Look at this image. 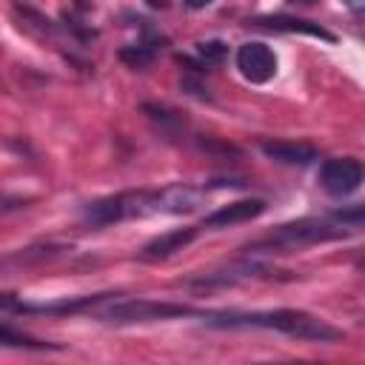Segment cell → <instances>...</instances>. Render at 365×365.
<instances>
[{
	"label": "cell",
	"instance_id": "cell-11",
	"mask_svg": "<svg viewBox=\"0 0 365 365\" xmlns=\"http://www.w3.org/2000/svg\"><path fill=\"white\" fill-rule=\"evenodd\" d=\"M262 154L274 163H282V165H311L319 151L308 143H291V140H265L262 145Z\"/></svg>",
	"mask_w": 365,
	"mask_h": 365
},
{
	"label": "cell",
	"instance_id": "cell-20",
	"mask_svg": "<svg viewBox=\"0 0 365 365\" xmlns=\"http://www.w3.org/2000/svg\"><path fill=\"white\" fill-rule=\"evenodd\" d=\"M362 325H365V317H362Z\"/></svg>",
	"mask_w": 365,
	"mask_h": 365
},
{
	"label": "cell",
	"instance_id": "cell-19",
	"mask_svg": "<svg viewBox=\"0 0 365 365\" xmlns=\"http://www.w3.org/2000/svg\"><path fill=\"white\" fill-rule=\"evenodd\" d=\"M359 265H365V248H362V259H359Z\"/></svg>",
	"mask_w": 365,
	"mask_h": 365
},
{
	"label": "cell",
	"instance_id": "cell-2",
	"mask_svg": "<svg viewBox=\"0 0 365 365\" xmlns=\"http://www.w3.org/2000/svg\"><path fill=\"white\" fill-rule=\"evenodd\" d=\"M205 325L214 328H262V331H279L294 339L305 342H336L345 334L334 328L331 322L299 311V308H268V311H202L200 317Z\"/></svg>",
	"mask_w": 365,
	"mask_h": 365
},
{
	"label": "cell",
	"instance_id": "cell-17",
	"mask_svg": "<svg viewBox=\"0 0 365 365\" xmlns=\"http://www.w3.org/2000/svg\"><path fill=\"white\" fill-rule=\"evenodd\" d=\"M182 3H185L188 9H205V6L211 3V0H182Z\"/></svg>",
	"mask_w": 365,
	"mask_h": 365
},
{
	"label": "cell",
	"instance_id": "cell-15",
	"mask_svg": "<svg viewBox=\"0 0 365 365\" xmlns=\"http://www.w3.org/2000/svg\"><path fill=\"white\" fill-rule=\"evenodd\" d=\"M0 342H3V345L37 348V351H43V348H57V345H48V342H37V339H31V336H26V334H17V331H11L9 325H3V328H0Z\"/></svg>",
	"mask_w": 365,
	"mask_h": 365
},
{
	"label": "cell",
	"instance_id": "cell-6",
	"mask_svg": "<svg viewBox=\"0 0 365 365\" xmlns=\"http://www.w3.org/2000/svg\"><path fill=\"white\" fill-rule=\"evenodd\" d=\"M234 60H237L240 74L254 86H262L277 74V54L265 43H242Z\"/></svg>",
	"mask_w": 365,
	"mask_h": 365
},
{
	"label": "cell",
	"instance_id": "cell-4",
	"mask_svg": "<svg viewBox=\"0 0 365 365\" xmlns=\"http://www.w3.org/2000/svg\"><path fill=\"white\" fill-rule=\"evenodd\" d=\"M177 317H202L200 308H191L185 302H160V299H123L108 305L100 319L114 325L128 322H154V319H177Z\"/></svg>",
	"mask_w": 365,
	"mask_h": 365
},
{
	"label": "cell",
	"instance_id": "cell-1",
	"mask_svg": "<svg viewBox=\"0 0 365 365\" xmlns=\"http://www.w3.org/2000/svg\"><path fill=\"white\" fill-rule=\"evenodd\" d=\"M202 205V191L185 182H174L165 188H143V191H120L103 200H94L83 208V220L94 228L111 225L128 217H151V214H191Z\"/></svg>",
	"mask_w": 365,
	"mask_h": 365
},
{
	"label": "cell",
	"instance_id": "cell-3",
	"mask_svg": "<svg viewBox=\"0 0 365 365\" xmlns=\"http://www.w3.org/2000/svg\"><path fill=\"white\" fill-rule=\"evenodd\" d=\"M354 231L342 222H336L331 214L317 220V217H305V220H294L285 225H277L271 234L254 240L251 245H245L248 254H288L294 248H305V245H317V242H331V240H342L351 237Z\"/></svg>",
	"mask_w": 365,
	"mask_h": 365
},
{
	"label": "cell",
	"instance_id": "cell-12",
	"mask_svg": "<svg viewBox=\"0 0 365 365\" xmlns=\"http://www.w3.org/2000/svg\"><path fill=\"white\" fill-rule=\"evenodd\" d=\"M157 46H160V37H157V34H145L143 40H137V43H131V46H123V48H120V60L128 63L131 68H145V66L154 63Z\"/></svg>",
	"mask_w": 365,
	"mask_h": 365
},
{
	"label": "cell",
	"instance_id": "cell-9",
	"mask_svg": "<svg viewBox=\"0 0 365 365\" xmlns=\"http://www.w3.org/2000/svg\"><path fill=\"white\" fill-rule=\"evenodd\" d=\"M265 200H237V202H228V205H220L217 211H211L200 225L202 231H217V228H231V225H240V222H251L257 220L262 211H265Z\"/></svg>",
	"mask_w": 365,
	"mask_h": 365
},
{
	"label": "cell",
	"instance_id": "cell-7",
	"mask_svg": "<svg viewBox=\"0 0 365 365\" xmlns=\"http://www.w3.org/2000/svg\"><path fill=\"white\" fill-rule=\"evenodd\" d=\"M114 294H86V297H74V299H60V302H20L11 294L3 297V308L6 311H17V314H80L86 308H94L100 302H106Z\"/></svg>",
	"mask_w": 365,
	"mask_h": 365
},
{
	"label": "cell",
	"instance_id": "cell-16",
	"mask_svg": "<svg viewBox=\"0 0 365 365\" xmlns=\"http://www.w3.org/2000/svg\"><path fill=\"white\" fill-rule=\"evenodd\" d=\"M351 11H359V14H365V0H342Z\"/></svg>",
	"mask_w": 365,
	"mask_h": 365
},
{
	"label": "cell",
	"instance_id": "cell-5",
	"mask_svg": "<svg viewBox=\"0 0 365 365\" xmlns=\"http://www.w3.org/2000/svg\"><path fill=\"white\" fill-rule=\"evenodd\" d=\"M365 182V163L356 157H331L319 165V185L331 197H348Z\"/></svg>",
	"mask_w": 365,
	"mask_h": 365
},
{
	"label": "cell",
	"instance_id": "cell-8",
	"mask_svg": "<svg viewBox=\"0 0 365 365\" xmlns=\"http://www.w3.org/2000/svg\"><path fill=\"white\" fill-rule=\"evenodd\" d=\"M202 234V225H185V228H174V231H165L154 240H148L143 248H140V259L143 262H163L168 257H174L177 251L188 248L197 237Z\"/></svg>",
	"mask_w": 365,
	"mask_h": 365
},
{
	"label": "cell",
	"instance_id": "cell-13",
	"mask_svg": "<svg viewBox=\"0 0 365 365\" xmlns=\"http://www.w3.org/2000/svg\"><path fill=\"white\" fill-rule=\"evenodd\" d=\"M197 60L202 63V68H211V66H220L225 57H228V43L222 40H202L197 43Z\"/></svg>",
	"mask_w": 365,
	"mask_h": 365
},
{
	"label": "cell",
	"instance_id": "cell-18",
	"mask_svg": "<svg viewBox=\"0 0 365 365\" xmlns=\"http://www.w3.org/2000/svg\"><path fill=\"white\" fill-rule=\"evenodd\" d=\"M288 3H299V6H308V3H314V0H288Z\"/></svg>",
	"mask_w": 365,
	"mask_h": 365
},
{
	"label": "cell",
	"instance_id": "cell-14",
	"mask_svg": "<svg viewBox=\"0 0 365 365\" xmlns=\"http://www.w3.org/2000/svg\"><path fill=\"white\" fill-rule=\"evenodd\" d=\"M331 217H334L336 222L348 225L351 231H359V228L365 225V202H359V205H345V208L334 211Z\"/></svg>",
	"mask_w": 365,
	"mask_h": 365
},
{
	"label": "cell",
	"instance_id": "cell-10",
	"mask_svg": "<svg viewBox=\"0 0 365 365\" xmlns=\"http://www.w3.org/2000/svg\"><path fill=\"white\" fill-rule=\"evenodd\" d=\"M254 29H268V31H288V34H311V37H319L325 43H336V34L328 31L325 26L319 23H311V20H299V17H288V14H265V17H254L248 20Z\"/></svg>",
	"mask_w": 365,
	"mask_h": 365
}]
</instances>
